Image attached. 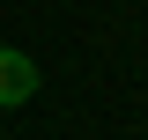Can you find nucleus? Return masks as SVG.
<instances>
[{"label": "nucleus", "instance_id": "f257e3e1", "mask_svg": "<svg viewBox=\"0 0 148 140\" xmlns=\"http://www.w3.org/2000/svg\"><path fill=\"white\" fill-rule=\"evenodd\" d=\"M45 88V74H37V59L22 52V44H0V111H22Z\"/></svg>", "mask_w": 148, "mask_h": 140}]
</instances>
